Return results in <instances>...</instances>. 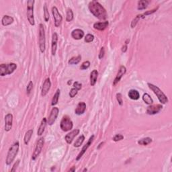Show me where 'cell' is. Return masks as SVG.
Here are the masks:
<instances>
[{"label": "cell", "mask_w": 172, "mask_h": 172, "mask_svg": "<svg viewBox=\"0 0 172 172\" xmlns=\"http://www.w3.org/2000/svg\"><path fill=\"white\" fill-rule=\"evenodd\" d=\"M127 48H128V46H127L126 44H124V45L122 47V53H125V52H126L127 50Z\"/></svg>", "instance_id": "cell-44"}, {"label": "cell", "mask_w": 172, "mask_h": 172, "mask_svg": "<svg viewBox=\"0 0 172 172\" xmlns=\"http://www.w3.org/2000/svg\"><path fill=\"white\" fill-rule=\"evenodd\" d=\"M108 21H105L103 22H96L93 24V28H94L96 30H104L108 26Z\"/></svg>", "instance_id": "cell-20"}, {"label": "cell", "mask_w": 172, "mask_h": 172, "mask_svg": "<svg viewBox=\"0 0 172 172\" xmlns=\"http://www.w3.org/2000/svg\"><path fill=\"white\" fill-rule=\"evenodd\" d=\"M116 100L118 102V104H120V106L123 105L122 97V94H121L120 93H118L116 94Z\"/></svg>", "instance_id": "cell-38"}, {"label": "cell", "mask_w": 172, "mask_h": 172, "mask_svg": "<svg viewBox=\"0 0 172 172\" xmlns=\"http://www.w3.org/2000/svg\"><path fill=\"white\" fill-rule=\"evenodd\" d=\"M126 67H124V65L120 66V69L118 70V73H117V75H116V77L114 81V82H113L114 86L116 85V84L118 83L120 81L121 78H122V76L124 75L125 73H126Z\"/></svg>", "instance_id": "cell-15"}, {"label": "cell", "mask_w": 172, "mask_h": 172, "mask_svg": "<svg viewBox=\"0 0 172 172\" xmlns=\"http://www.w3.org/2000/svg\"><path fill=\"white\" fill-rule=\"evenodd\" d=\"M33 88V83L32 81H30L27 87H26V93L27 94H30V91Z\"/></svg>", "instance_id": "cell-40"}, {"label": "cell", "mask_w": 172, "mask_h": 172, "mask_svg": "<svg viewBox=\"0 0 172 172\" xmlns=\"http://www.w3.org/2000/svg\"><path fill=\"white\" fill-rule=\"evenodd\" d=\"M145 14H144L137 15V16H136L135 18H134V19L132 20V21L131 22V25H130V26H131L132 28H133L135 27L136 24L138 23V22H139L141 19H142V18H145Z\"/></svg>", "instance_id": "cell-28"}, {"label": "cell", "mask_w": 172, "mask_h": 172, "mask_svg": "<svg viewBox=\"0 0 172 172\" xmlns=\"http://www.w3.org/2000/svg\"><path fill=\"white\" fill-rule=\"evenodd\" d=\"M73 124L71 118L67 115L64 116L60 123V127L61 130L64 132L69 131L73 128Z\"/></svg>", "instance_id": "cell-7"}, {"label": "cell", "mask_w": 172, "mask_h": 172, "mask_svg": "<svg viewBox=\"0 0 172 172\" xmlns=\"http://www.w3.org/2000/svg\"><path fill=\"white\" fill-rule=\"evenodd\" d=\"M71 80H69V81H68V83H67V84H68V85H71Z\"/></svg>", "instance_id": "cell-46"}, {"label": "cell", "mask_w": 172, "mask_h": 172, "mask_svg": "<svg viewBox=\"0 0 172 172\" xmlns=\"http://www.w3.org/2000/svg\"><path fill=\"white\" fill-rule=\"evenodd\" d=\"M163 106L161 104L151 105L147 107V114L149 115H154L158 114L162 110Z\"/></svg>", "instance_id": "cell-11"}, {"label": "cell", "mask_w": 172, "mask_h": 172, "mask_svg": "<svg viewBox=\"0 0 172 172\" xmlns=\"http://www.w3.org/2000/svg\"><path fill=\"white\" fill-rule=\"evenodd\" d=\"M148 86L151 90L153 91V93L156 95L157 97L158 100H159V102L163 104H165L166 103L168 102L167 97L165 96V94L161 89L159 88L157 86L153 85L152 83H148Z\"/></svg>", "instance_id": "cell-3"}, {"label": "cell", "mask_w": 172, "mask_h": 172, "mask_svg": "<svg viewBox=\"0 0 172 172\" xmlns=\"http://www.w3.org/2000/svg\"><path fill=\"white\" fill-rule=\"evenodd\" d=\"M85 110H86L85 103L83 102H81L77 104V106L76 109L75 110V113L77 115H81L85 112Z\"/></svg>", "instance_id": "cell-19"}, {"label": "cell", "mask_w": 172, "mask_h": 172, "mask_svg": "<svg viewBox=\"0 0 172 172\" xmlns=\"http://www.w3.org/2000/svg\"><path fill=\"white\" fill-rule=\"evenodd\" d=\"M98 76V71L96 69L93 70L90 74V84L91 86H94L96 83Z\"/></svg>", "instance_id": "cell-24"}, {"label": "cell", "mask_w": 172, "mask_h": 172, "mask_svg": "<svg viewBox=\"0 0 172 172\" xmlns=\"http://www.w3.org/2000/svg\"><path fill=\"white\" fill-rule=\"evenodd\" d=\"M44 143V138H42V137L40 138V139L38 140V141H37V143H36V147H35L34 151L32 156V160H34V161L36 160V158L39 156V155H40L41 151H42Z\"/></svg>", "instance_id": "cell-8"}, {"label": "cell", "mask_w": 172, "mask_h": 172, "mask_svg": "<svg viewBox=\"0 0 172 172\" xmlns=\"http://www.w3.org/2000/svg\"><path fill=\"white\" fill-rule=\"evenodd\" d=\"M39 48L41 53H44L46 48V38H45V31L42 24L39 25Z\"/></svg>", "instance_id": "cell-5"}, {"label": "cell", "mask_w": 172, "mask_h": 172, "mask_svg": "<svg viewBox=\"0 0 172 172\" xmlns=\"http://www.w3.org/2000/svg\"><path fill=\"white\" fill-rule=\"evenodd\" d=\"M20 144L19 142L16 141L11 146L10 149H9L8 153L6 158V164L7 165H10L14 161L15 157L18 154V151H19Z\"/></svg>", "instance_id": "cell-2"}, {"label": "cell", "mask_w": 172, "mask_h": 172, "mask_svg": "<svg viewBox=\"0 0 172 172\" xmlns=\"http://www.w3.org/2000/svg\"><path fill=\"white\" fill-rule=\"evenodd\" d=\"M17 69L16 63H11L9 64H1L0 65V75L1 77L10 75Z\"/></svg>", "instance_id": "cell-4"}, {"label": "cell", "mask_w": 172, "mask_h": 172, "mask_svg": "<svg viewBox=\"0 0 172 172\" xmlns=\"http://www.w3.org/2000/svg\"><path fill=\"white\" fill-rule=\"evenodd\" d=\"M151 142H152V139H151V138L146 137V138H144V139L139 140V141H138V144L140 145L146 146L149 145V144H150Z\"/></svg>", "instance_id": "cell-30"}, {"label": "cell", "mask_w": 172, "mask_h": 172, "mask_svg": "<svg viewBox=\"0 0 172 172\" xmlns=\"http://www.w3.org/2000/svg\"><path fill=\"white\" fill-rule=\"evenodd\" d=\"M50 87H51V82L49 78L45 79L44 83L42 85V91H41V96L42 97H44L49 91Z\"/></svg>", "instance_id": "cell-14"}, {"label": "cell", "mask_w": 172, "mask_h": 172, "mask_svg": "<svg viewBox=\"0 0 172 172\" xmlns=\"http://www.w3.org/2000/svg\"><path fill=\"white\" fill-rule=\"evenodd\" d=\"M46 124H47V120H46V118H43L42 121H41L40 126H39V128L38 129V132H37V134H38V136H41L43 133H44Z\"/></svg>", "instance_id": "cell-21"}, {"label": "cell", "mask_w": 172, "mask_h": 172, "mask_svg": "<svg viewBox=\"0 0 172 172\" xmlns=\"http://www.w3.org/2000/svg\"><path fill=\"white\" fill-rule=\"evenodd\" d=\"M88 8L91 14L99 20H105L108 18V14L106 9L96 0L89 2Z\"/></svg>", "instance_id": "cell-1"}, {"label": "cell", "mask_w": 172, "mask_h": 172, "mask_svg": "<svg viewBox=\"0 0 172 172\" xmlns=\"http://www.w3.org/2000/svg\"><path fill=\"white\" fill-rule=\"evenodd\" d=\"M104 54H105V49H104V47H102L100 51V54H99V59H102L104 57Z\"/></svg>", "instance_id": "cell-42"}, {"label": "cell", "mask_w": 172, "mask_h": 172, "mask_svg": "<svg viewBox=\"0 0 172 172\" xmlns=\"http://www.w3.org/2000/svg\"><path fill=\"white\" fill-rule=\"evenodd\" d=\"M93 139H94V135H92V136H91L90 138H89V139L88 140V141H87V143H86L85 145L83 146V148L81 149V151H80V153H79V154H78V155H77V158H76V160L77 161L79 160L81 158V157L83 155L84 153H85L86 152V151L87 150V149H88L89 147H90V145H91V143H92V142L93 141Z\"/></svg>", "instance_id": "cell-12"}, {"label": "cell", "mask_w": 172, "mask_h": 172, "mask_svg": "<svg viewBox=\"0 0 172 172\" xmlns=\"http://www.w3.org/2000/svg\"><path fill=\"white\" fill-rule=\"evenodd\" d=\"M73 87L76 88L77 89H78V90H80L82 87V85H81V83H79L78 81H75L73 83Z\"/></svg>", "instance_id": "cell-41"}, {"label": "cell", "mask_w": 172, "mask_h": 172, "mask_svg": "<svg viewBox=\"0 0 172 172\" xmlns=\"http://www.w3.org/2000/svg\"><path fill=\"white\" fill-rule=\"evenodd\" d=\"M81 60V56L78 55L77 57H72L71 59H69V61H68V63L69 65H77L78 64Z\"/></svg>", "instance_id": "cell-31"}, {"label": "cell", "mask_w": 172, "mask_h": 172, "mask_svg": "<svg viewBox=\"0 0 172 172\" xmlns=\"http://www.w3.org/2000/svg\"><path fill=\"white\" fill-rule=\"evenodd\" d=\"M57 41H58V35L56 32L53 34L52 36V44H51V52L52 55L55 56L57 49Z\"/></svg>", "instance_id": "cell-17"}, {"label": "cell", "mask_w": 172, "mask_h": 172, "mask_svg": "<svg viewBox=\"0 0 172 172\" xmlns=\"http://www.w3.org/2000/svg\"><path fill=\"white\" fill-rule=\"evenodd\" d=\"M19 163H20V160H18L14 163V166H13L12 169H11V171H16V168L18 167V165H19Z\"/></svg>", "instance_id": "cell-43"}, {"label": "cell", "mask_w": 172, "mask_h": 172, "mask_svg": "<svg viewBox=\"0 0 172 172\" xmlns=\"http://www.w3.org/2000/svg\"><path fill=\"white\" fill-rule=\"evenodd\" d=\"M13 123V115L12 114H7L5 116V130L9 132L12 129Z\"/></svg>", "instance_id": "cell-13"}, {"label": "cell", "mask_w": 172, "mask_h": 172, "mask_svg": "<svg viewBox=\"0 0 172 172\" xmlns=\"http://www.w3.org/2000/svg\"><path fill=\"white\" fill-rule=\"evenodd\" d=\"M44 20H45V22H47L48 21V20H49V13H48V10L46 3L44 5Z\"/></svg>", "instance_id": "cell-34"}, {"label": "cell", "mask_w": 172, "mask_h": 172, "mask_svg": "<svg viewBox=\"0 0 172 172\" xmlns=\"http://www.w3.org/2000/svg\"><path fill=\"white\" fill-rule=\"evenodd\" d=\"M52 14H53L54 20H55V26L56 27H59L61 25V22L63 20V18L58 10L57 7L53 6L52 7Z\"/></svg>", "instance_id": "cell-9"}, {"label": "cell", "mask_w": 172, "mask_h": 172, "mask_svg": "<svg viewBox=\"0 0 172 172\" xmlns=\"http://www.w3.org/2000/svg\"><path fill=\"white\" fill-rule=\"evenodd\" d=\"M33 134V130L32 129H30V130H28V131L26 132L25 136H24V142L25 145H28L29 143L30 140Z\"/></svg>", "instance_id": "cell-26"}, {"label": "cell", "mask_w": 172, "mask_h": 172, "mask_svg": "<svg viewBox=\"0 0 172 172\" xmlns=\"http://www.w3.org/2000/svg\"><path fill=\"white\" fill-rule=\"evenodd\" d=\"M143 100L145 102V104H148V105H151V104H152L153 102V99L151 98V97L149 96L147 93H145L143 94Z\"/></svg>", "instance_id": "cell-29"}, {"label": "cell", "mask_w": 172, "mask_h": 172, "mask_svg": "<svg viewBox=\"0 0 172 172\" xmlns=\"http://www.w3.org/2000/svg\"><path fill=\"white\" fill-rule=\"evenodd\" d=\"M84 140H85V136H84V135H83V134H81V135L79 136V138L76 140V141L75 142L73 146L75 147H77V148L81 147V145L83 143Z\"/></svg>", "instance_id": "cell-32"}, {"label": "cell", "mask_w": 172, "mask_h": 172, "mask_svg": "<svg viewBox=\"0 0 172 172\" xmlns=\"http://www.w3.org/2000/svg\"><path fill=\"white\" fill-rule=\"evenodd\" d=\"M73 20V13L71 9L69 8L67 11L66 20L67 22H71Z\"/></svg>", "instance_id": "cell-33"}, {"label": "cell", "mask_w": 172, "mask_h": 172, "mask_svg": "<svg viewBox=\"0 0 172 172\" xmlns=\"http://www.w3.org/2000/svg\"><path fill=\"white\" fill-rule=\"evenodd\" d=\"M75 171V167H73V168H71V169H70L69 171Z\"/></svg>", "instance_id": "cell-45"}, {"label": "cell", "mask_w": 172, "mask_h": 172, "mask_svg": "<svg viewBox=\"0 0 172 172\" xmlns=\"http://www.w3.org/2000/svg\"><path fill=\"white\" fill-rule=\"evenodd\" d=\"M79 129H75V130H72L71 132H70L69 133H68L65 136V141L67 142V144H71V143L73 141L74 138L79 134Z\"/></svg>", "instance_id": "cell-16"}, {"label": "cell", "mask_w": 172, "mask_h": 172, "mask_svg": "<svg viewBox=\"0 0 172 172\" xmlns=\"http://www.w3.org/2000/svg\"><path fill=\"white\" fill-rule=\"evenodd\" d=\"M87 169H83V171H87Z\"/></svg>", "instance_id": "cell-47"}, {"label": "cell", "mask_w": 172, "mask_h": 172, "mask_svg": "<svg viewBox=\"0 0 172 172\" xmlns=\"http://www.w3.org/2000/svg\"><path fill=\"white\" fill-rule=\"evenodd\" d=\"M93 40H94V36L91 34H87L85 37V42L87 43L92 42Z\"/></svg>", "instance_id": "cell-35"}, {"label": "cell", "mask_w": 172, "mask_h": 172, "mask_svg": "<svg viewBox=\"0 0 172 172\" xmlns=\"http://www.w3.org/2000/svg\"><path fill=\"white\" fill-rule=\"evenodd\" d=\"M71 36L75 40H81L84 36V32L81 29H75L72 31Z\"/></svg>", "instance_id": "cell-18"}, {"label": "cell", "mask_w": 172, "mask_h": 172, "mask_svg": "<svg viewBox=\"0 0 172 172\" xmlns=\"http://www.w3.org/2000/svg\"><path fill=\"white\" fill-rule=\"evenodd\" d=\"M13 22H14V18L12 16H7V15H5L1 20V23L3 26H7L12 24Z\"/></svg>", "instance_id": "cell-22"}, {"label": "cell", "mask_w": 172, "mask_h": 172, "mask_svg": "<svg viewBox=\"0 0 172 172\" xmlns=\"http://www.w3.org/2000/svg\"><path fill=\"white\" fill-rule=\"evenodd\" d=\"M78 91H79V90H78V89H77L76 88H75V87L72 88L71 89V91L69 92V96L71 97V98H74V97L77 94Z\"/></svg>", "instance_id": "cell-37"}, {"label": "cell", "mask_w": 172, "mask_h": 172, "mask_svg": "<svg viewBox=\"0 0 172 172\" xmlns=\"http://www.w3.org/2000/svg\"><path fill=\"white\" fill-rule=\"evenodd\" d=\"M149 3V1L147 0H141V1H138V7L137 9L138 10H145L148 6Z\"/></svg>", "instance_id": "cell-25"}, {"label": "cell", "mask_w": 172, "mask_h": 172, "mask_svg": "<svg viewBox=\"0 0 172 172\" xmlns=\"http://www.w3.org/2000/svg\"><path fill=\"white\" fill-rule=\"evenodd\" d=\"M89 66H90V62L88 61H86L82 63L81 67H80V69H81V70H85L88 69Z\"/></svg>", "instance_id": "cell-36"}, {"label": "cell", "mask_w": 172, "mask_h": 172, "mask_svg": "<svg viewBox=\"0 0 172 172\" xmlns=\"http://www.w3.org/2000/svg\"><path fill=\"white\" fill-rule=\"evenodd\" d=\"M128 96L131 100H139L140 98V93L139 91L137 90H135V89H130V90L128 91Z\"/></svg>", "instance_id": "cell-23"}, {"label": "cell", "mask_w": 172, "mask_h": 172, "mask_svg": "<svg viewBox=\"0 0 172 172\" xmlns=\"http://www.w3.org/2000/svg\"><path fill=\"white\" fill-rule=\"evenodd\" d=\"M34 0H28L27 1V18L29 23L32 26L35 25L34 17Z\"/></svg>", "instance_id": "cell-6"}, {"label": "cell", "mask_w": 172, "mask_h": 172, "mask_svg": "<svg viewBox=\"0 0 172 172\" xmlns=\"http://www.w3.org/2000/svg\"><path fill=\"white\" fill-rule=\"evenodd\" d=\"M60 94H61V91H60L59 89H58L57 90V91H56V93H55V95L53 96V99H52L51 105L53 106L57 105V104L58 102H59Z\"/></svg>", "instance_id": "cell-27"}, {"label": "cell", "mask_w": 172, "mask_h": 172, "mask_svg": "<svg viewBox=\"0 0 172 172\" xmlns=\"http://www.w3.org/2000/svg\"><path fill=\"white\" fill-rule=\"evenodd\" d=\"M59 108L57 107L53 108V109H52L51 112H50V115L47 120V123L48 125L51 126V125H53L54 124V122H55L56 119H57L58 115H59Z\"/></svg>", "instance_id": "cell-10"}, {"label": "cell", "mask_w": 172, "mask_h": 172, "mask_svg": "<svg viewBox=\"0 0 172 172\" xmlns=\"http://www.w3.org/2000/svg\"><path fill=\"white\" fill-rule=\"evenodd\" d=\"M123 139H124V136H123L122 134H116V135H115L114 137L113 138V141L115 142H117V141H122Z\"/></svg>", "instance_id": "cell-39"}]
</instances>
